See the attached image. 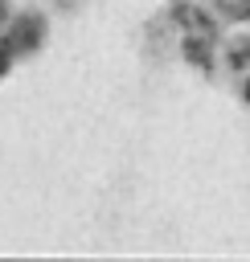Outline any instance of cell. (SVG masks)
I'll use <instances>...</instances> for the list:
<instances>
[{"label":"cell","instance_id":"1","mask_svg":"<svg viewBox=\"0 0 250 262\" xmlns=\"http://www.w3.org/2000/svg\"><path fill=\"white\" fill-rule=\"evenodd\" d=\"M230 61H234V66L242 70V98L250 102V37L234 45V53H230Z\"/></svg>","mask_w":250,"mask_h":262},{"label":"cell","instance_id":"3","mask_svg":"<svg viewBox=\"0 0 250 262\" xmlns=\"http://www.w3.org/2000/svg\"><path fill=\"white\" fill-rule=\"evenodd\" d=\"M4 20H8V0H0V29H4Z\"/></svg>","mask_w":250,"mask_h":262},{"label":"cell","instance_id":"2","mask_svg":"<svg viewBox=\"0 0 250 262\" xmlns=\"http://www.w3.org/2000/svg\"><path fill=\"white\" fill-rule=\"evenodd\" d=\"M209 4L230 20H250V0H209Z\"/></svg>","mask_w":250,"mask_h":262}]
</instances>
